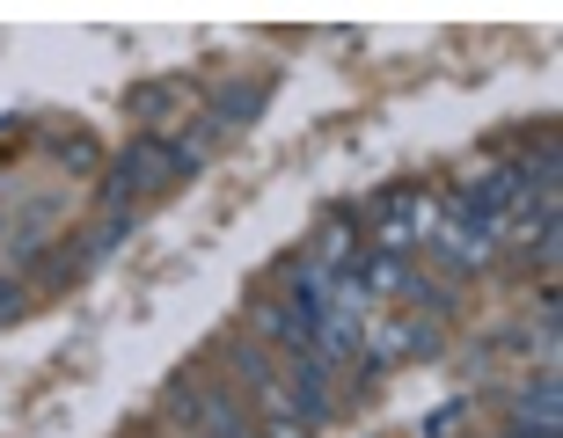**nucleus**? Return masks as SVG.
I'll list each match as a JSON object with an SVG mask.
<instances>
[{
  "instance_id": "423d86ee",
  "label": "nucleus",
  "mask_w": 563,
  "mask_h": 438,
  "mask_svg": "<svg viewBox=\"0 0 563 438\" xmlns=\"http://www.w3.org/2000/svg\"><path fill=\"white\" fill-rule=\"evenodd\" d=\"M168 103H176V88H140V96H132V110H140V117H162Z\"/></svg>"
},
{
  "instance_id": "0eeeda50",
  "label": "nucleus",
  "mask_w": 563,
  "mask_h": 438,
  "mask_svg": "<svg viewBox=\"0 0 563 438\" xmlns=\"http://www.w3.org/2000/svg\"><path fill=\"white\" fill-rule=\"evenodd\" d=\"M15 314H30V285H8L0 278V322H15Z\"/></svg>"
},
{
  "instance_id": "39448f33",
  "label": "nucleus",
  "mask_w": 563,
  "mask_h": 438,
  "mask_svg": "<svg viewBox=\"0 0 563 438\" xmlns=\"http://www.w3.org/2000/svg\"><path fill=\"white\" fill-rule=\"evenodd\" d=\"M52 154H59L66 168H96V146L88 139H52Z\"/></svg>"
},
{
  "instance_id": "7ed1b4c3",
  "label": "nucleus",
  "mask_w": 563,
  "mask_h": 438,
  "mask_svg": "<svg viewBox=\"0 0 563 438\" xmlns=\"http://www.w3.org/2000/svg\"><path fill=\"white\" fill-rule=\"evenodd\" d=\"M264 96H272V81H234V88H220V103H212V125L228 132V125H242V117H256V110H264Z\"/></svg>"
},
{
  "instance_id": "f03ea898",
  "label": "nucleus",
  "mask_w": 563,
  "mask_h": 438,
  "mask_svg": "<svg viewBox=\"0 0 563 438\" xmlns=\"http://www.w3.org/2000/svg\"><path fill=\"white\" fill-rule=\"evenodd\" d=\"M220 358H228V388L234 395H256V388H272V351L264 344H220Z\"/></svg>"
},
{
  "instance_id": "f257e3e1",
  "label": "nucleus",
  "mask_w": 563,
  "mask_h": 438,
  "mask_svg": "<svg viewBox=\"0 0 563 438\" xmlns=\"http://www.w3.org/2000/svg\"><path fill=\"white\" fill-rule=\"evenodd\" d=\"M505 431H520V438H563V388H556V366H542V373H534L520 395H512V424H505Z\"/></svg>"
},
{
  "instance_id": "6e6552de",
  "label": "nucleus",
  "mask_w": 563,
  "mask_h": 438,
  "mask_svg": "<svg viewBox=\"0 0 563 438\" xmlns=\"http://www.w3.org/2000/svg\"><path fill=\"white\" fill-rule=\"evenodd\" d=\"M498 438H520V431H498Z\"/></svg>"
},
{
  "instance_id": "20e7f679",
  "label": "nucleus",
  "mask_w": 563,
  "mask_h": 438,
  "mask_svg": "<svg viewBox=\"0 0 563 438\" xmlns=\"http://www.w3.org/2000/svg\"><path fill=\"white\" fill-rule=\"evenodd\" d=\"M366 285H374V292H396V285H410V256H402V249L374 256V271H366Z\"/></svg>"
}]
</instances>
